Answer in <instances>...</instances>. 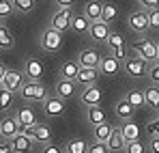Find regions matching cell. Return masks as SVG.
<instances>
[{"label": "cell", "mask_w": 159, "mask_h": 153, "mask_svg": "<svg viewBox=\"0 0 159 153\" xmlns=\"http://www.w3.org/2000/svg\"><path fill=\"white\" fill-rule=\"evenodd\" d=\"M22 97L26 99V102H43L50 93H48V88L39 82V80H28L22 84Z\"/></svg>", "instance_id": "cell-1"}, {"label": "cell", "mask_w": 159, "mask_h": 153, "mask_svg": "<svg viewBox=\"0 0 159 153\" xmlns=\"http://www.w3.org/2000/svg\"><path fill=\"white\" fill-rule=\"evenodd\" d=\"M123 67H125V71L131 78L148 76V60L142 58V56H138V54H135V56H129V54H127V58L123 60Z\"/></svg>", "instance_id": "cell-2"}, {"label": "cell", "mask_w": 159, "mask_h": 153, "mask_svg": "<svg viewBox=\"0 0 159 153\" xmlns=\"http://www.w3.org/2000/svg\"><path fill=\"white\" fill-rule=\"evenodd\" d=\"M41 48L45 52H58L62 48V32L54 28H45L41 32Z\"/></svg>", "instance_id": "cell-3"}, {"label": "cell", "mask_w": 159, "mask_h": 153, "mask_svg": "<svg viewBox=\"0 0 159 153\" xmlns=\"http://www.w3.org/2000/svg\"><path fill=\"white\" fill-rule=\"evenodd\" d=\"M106 43L110 45V50H112V56H114V58H118V60H125V58H127L129 52H127L125 39H123L120 32H110V37H107Z\"/></svg>", "instance_id": "cell-4"}, {"label": "cell", "mask_w": 159, "mask_h": 153, "mask_svg": "<svg viewBox=\"0 0 159 153\" xmlns=\"http://www.w3.org/2000/svg\"><path fill=\"white\" fill-rule=\"evenodd\" d=\"M71 22H73V13H71V9H58V11L52 15L50 28L58 30V32H65L67 28H71Z\"/></svg>", "instance_id": "cell-5"}, {"label": "cell", "mask_w": 159, "mask_h": 153, "mask_svg": "<svg viewBox=\"0 0 159 153\" xmlns=\"http://www.w3.org/2000/svg\"><path fill=\"white\" fill-rule=\"evenodd\" d=\"M22 131V123L17 121V117H4L2 121H0V136L2 138H7V140H11V138H15L17 134Z\"/></svg>", "instance_id": "cell-6"}, {"label": "cell", "mask_w": 159, "mask_h": 153, "mask_svg": "<svg viewBox=\"0 0 159 153\" xmlns=\"http://www.w3.org/2000/svg\"><path fill=\"white\" fill-rule=\"evenodd\" d=\"M131 50L138 54V56H142V58H146L148 63H153V60H157V43H153L151 39H146V41H138V43H133Z\"/></svg>", "instance_id": "cell-7"}, {"label": "cell", "mask_w": 159, "mask_h": 153, "mask_svg": "<svg viewBox=\"0 0 159 153\" xmlns=\"http://www.w3.org/2000/svg\"><path fill=\"white\" fill-rule=\"evenodd\" d=\"M41 103H43V112L50 114V117H60V114H65V99L58 97V95H48Z\"/></svg>", "instance_id": "cell-8"}, {"label": "cell", "mask_w": 159, "mask_h": 153, "mask_svg": "<svg viewBox=\"0 0 159 153\" xmlns=\"http://www.w3.org/2000/svg\"><path fill=\"white\" fill-rule=\"evenodd\" d=\"M24 71H20V69H7V74L2 78V86L4 88H9V91H20L22 88V84H24Z\"/></svg>", "instance_id": "cell-9"}, {"label": "cell", "mask_w": 159, "mask_h": 153, "mask_svg": "<svg viewBox=\"0 0 159 153\" xmlns=\"http://www.w3.org/2000/svg\"><path fill=\"white\" fill-rule=\"evenodd\" d=\"M32 147H34V140L30 136H26L24 131H20L15 138H11V149H13V153H30Z\"/></svg>", "instance_id": "cell-10"}, {"label": "cell", "mask_w": 159, "mask_h": 153, "mask_svg": "<svg viewBox=\"0 0 159 153\" xmlns=\"http://www.w3.org/2000/svg\"><path fill=\"white\" fill-rule=\"evenodd\" d=\"M101 97H103L101 88H99V86H95V84H88V86L82 91L80 102L84 103V106H97V103L101 102Z\"/></svg>", "instance_id": "cell-11"}, {"label": "cell", "mask_w": 159, "mask_h": 153, "mask_svg": "<svg viewBox=\"0 0 159 153\" xmlns=\"http://www.w3.org/2000/svg\"><path fill=\"white\" fill-rule=\"evenodd\" d=\"M75 93H78V82H75V80L62 78V80L56 84V95L62 97V99H71V97H75Z\"/></svg>", "instance_id": "cell-12"}, {"label": "cell", "mask_w": 159, "mask_h": 153, "mask_svg": "<svg viewBox=\"0 0 159 153\" xmlns=\"http://www.w3.org/2000/svg\"><path fill=\"white\" fill-rule=\"evenodd\" d=\"M88 35H90V39H95V41H107V37H110V26H107V22H103V20L90 22Z\"/></svg>", "instance_id": "cell-13"}, {"label": "cell", "mask_w": 159, "mask_h": 153, "mask_svg": "<svg viewBox=\"0 0 159 153\" xmlns=\"http://www.w3.org/2000/svg\"><path fill=\"white\" fill-rule=\"evenodd\" d=\"M24 74H26L30 80H39V78L45 74L43 60H39V58H28L26 65H24Z\"/></svg>", "instance_id": "cell-14"}, {"label": "cell", "mask_w": 159, "mask_h": 153, "mask_svg": "<svg viewBox=\"0 0 159 153\" xmlns=\"http://www.w3.org/2000/svg\"><path fill=\"white\" fill-rule=\"evenodd\" d=\"M97 69H99V74H103V76H116L118 69H120V60L114 58V56H103Z\"/></svg>", "instance_id": "cell-15"}, {"label": "cell", "mask_w": 159, "mask_h": 153, "mask_svg": "<svg viewBox=\"0 0 159 153\" xmlns=\"http://www.w3.org/2000/svg\"><path fill=\"white\" fill-rule=\"evenodd\" d=\"M129 26H131V30H135V32H146L151 28L148 26V13H144V11L131 13L129 15Z\"/></svg>", "instance_id": "cell-16"}, {"label": "cell", "mask_w": 159, "mask_h": 153, "mask_svg": "<svg viewBox=\"0 0 159 153\" xmlns=\"http://www.w3.org/2000/svg\"><path fill=\"white\" fill-rule=\"evenodd\" d=\"M97 76H99V69H95V67H80L78 76H75V82L82 84V86H88V84L97 82Z\"/></svg>", "instance_id": "cell-17"}, {"label": "cell", "mask_w": 159, "mask_h": 153, "mask_svg": "<svg viewBox=\"0 0 159 153\" xmlns=\"http://www.w3.org/2000/svg\"><path fill=\"white\" fill-rule=\"evenodd\" d=\"M78 63H80V67H95V69H97L99 63H101V56L97 54V50H90V48H88V50L80 52V60Z\"/></svg>", "instance_id": "cell-18"}, {"label": "cell", "mask_w": 159, "mask_h": 153, "mask_svg": "<svg viewBox=\"0 0 159 153\" xmlns=\"http://www.w3.org/2000/svg\"><path fill=\"white\" fill-rule=\"evenodd\" d=\"M125 145H127V140H125V136H123L120 127H114V129H112V134H110V138H107V147H110V151H125Z\"/></svg>", "instance_id": "cell-19"}, {"label": "cell", "mask_w": 159, "mask_h": 153, "mask_svg": "<svg viewBox=\"0 0 159 153\" xmlns=\"http://www.w3.org/2000/svg\"><path fill=\"white\" fill-rule=\"evenodd\" d=\"M101 13H103V2H99V0H90V2L84 4V15H86L90 22L101 20Z\"/></svg>", "instance_id": "cell-20"}, {"label": "cell", "mask_w": 159, "mask_h": 153, "mask_svg": "<svg viewBox=\"0 0 159 153\" xmlns=\"http://www.w3.org/2000/svg\"><path fill=\"white\" fill-rule=\"evenodd\" d=\"M32 140L34 142H41V145L50 142L52 140V127L45 125V123H37L34 125V134H32Z\"/></svg>", "instance_id": "cell-21"}, {"label": "cell", "mask_w": 159, "mask_h": 153, "mask_svg": "<svg viewBox=\"0 0 159 153\" xmlns=\"http://www.w3.org/2000/svg\"><path fill=\"white\" fill-rule=\"evenodd\" d=\"M15 117H17V121L22 123V127H26V125H37V114H34V110H32L30 106L20 108Z\"/></svg>", "instance_id": "cell-22"}, {"label": "cell", "mask_w": 159, "mask_h": 153, "mask_svg": "<svg viewBox=\"0 0 159 153\" xmlns=\"http://www.w3.org/2000/svg\"><path fill=\"white\" fill-rule=\"evenodd\" d=\"M120 131H123V136H125V140H127V142L140 138V125H135L131 119H129V121H125V123L120 125Z\"/></svg>", "instance_id": "cell-23"}, {"label": "cell", "mask_w": 159, "mask_h": 153, "mask_svg": "<svg viewBox=\"0 0 159 153\" xmlns=\"http://www.w3.org/2000/svg\"><path fill=\"white\" fill-rule=\"evenodd\" d=\"M88 121L93 123V125H99V123H103V121H107L106 117V110L103 108H99V103L97 106H88Z\"/></svg>", "instance_id": "cell-24"}, {"label": "cell", "mask_w": 159, "mask_h": 153, "mask_svg": "<svg viewBox=\"0 0 159 153\" xmlns=\"http://www.w3.org/2000/svg\"><path fill=\"white\" fill-rule=\"evenodd\" d=\"M144 102H146V106L151 110H157L159 112V88L157 86H148L144 91Z\"/></svg>", "instance_id": "cell-25"}, {"label": "cell", "mask_w": 159, "mask_h": 153, "mask_svg": "<svg viewBox=\"0 0 159 153\" xmlns=\"http://www.w3.org/2000/svg\"><path fill=\"white\" fill-rule=\"evenodd\" d=\"M112 125L103 121V123H99V125H95V131H93V138L95 140H99V142H107V138H110V134H112Z\"/></svg>", "instance_id": "cell-26"}, {"label": "cell", "mask_w": 159, "mask_h": 153, "mask_svg": "<svg viewBox=\"0 0 159 153\" xmlns=\"http://www.w3.org/2000/svg\"><path fill=\"white\" fill-rule=\"evenodd\" d=\"M78 71H80L78 60H67V63H62V67H60V76L67 78V80H75Z\"/></svg>", "instance_id": "cell-27"}, {"label": "cell", "mask_w": 159, "mask_h": 153, "mask_svg": "<svg viewBox=\"0 0 159 153\" xmlns=\"http://www.w3.org/2000/svg\"><path fill=\"white\" fill-rule=\"evenodd\" d=\"M116 117H118V119H123V121L133 119V106L127 102V99H120V102L116 103Z\"/></svg>", "instance_id": "cell-28"}, {"label": "cell", "mask_w": 159, "mask_h": 153, "mask_svg": "<svg viewBox=\"0 0 159 153\" xmlns=\"http://www.w3.org/2000/svg\"><path fill=\"white\" fill-rule=\"evenodd\" d=\"M88 145L82 140V138H71L65 142V153H86Z\"/></svg>", "instance_id": "cell-29"}, {"label": "cell", "mask_w": 159, "mask_h": 153, "mask_svg": "<svg viewBox=\"0 0 159 153\" xmlns=\"http://www.w3.org/2000/svg\"><path fill=\"white\" fill-rule=\"evenodd\" d=\"M15 45V37H13V32L7 28V26L0 24V48L2 50H9V48H13Z\"/></svg>", "instance_id": "cell-30"}, {"label": "cell", "mask_w": 159, "mask_h": 153, "mask_svg": "<svg viewBox=\"0 0 159 153\" xmlns=\"http://www.w3.org/2000/svg\"><path fill=\"white\" fill-rule=\"evenodd\" d=\"M127 102L133 106V110L135 108H144L146 102H144V91H138V88H131L129 93H127V97H125Z\"/></svg>", "instance_id": "cell-31"}, {"label": "cell", "mask_w": 159, "mask_h": 153, "mask_svg": "<svg viewBox=\"0 0 159 153\" xmlns=\"http://www.w3.org/2000/svg\"><path fill=\"white\" fill-rule=\"evenodd\" d=\"M71 28H73L78 35L88 32V28H90V20H88L86 15H75V17H73V22H71Z\"/></svg>", "instance_id": "cell-32"}, {"label": "cell", "mask_w": 159, "mask_h": 153, "mask_svg": "<svg viewBox=\"0 0 159 153\" xmlns=\"http://www.w3.org/2000/svg\"><path fill=\"white\" fill-rule=\"evenodd\" d=\"M11 2H13L15 11H20V13H30V11H34V7H37L34 0H11Z\"/></svg>", "instance_id": "cell-33"}, {"label": "cell", "mask_w": 159, "mask_h": 153, "mask_svg": "<svg viewBox=\"0 0 159 153\" xmlns=\"http://www.w3.org/2000/svg\"><path fill=\"white\" fill-rule=\"evenodd\" d=\"M13 102V91H9V88H0V110L4 112V110H9V106Z\"/></svg>", "instance_id": "cell-34"}, {"label": "cell", "mask_w": 159, "mask_h": 153, "mask_svg": "<svg viewBox=\"0 0 159 153\" xmlns=\"http://www.w3.org/2000/svg\"><path fill=\"white\" fill-rule=\"evenodd\" d=\"M116 15H118V9H116L114 4H106V2H103V13H101V20H103V22H112Z\"/></svg>", "instance_id": "cell-35"}, {"label": "cell", "mask_w": 159, "mask_h": 153, "mask_svg": "<svg viewBox=\"0 0 159 153\" xmlns=\"http://www.w3.org/2000/svg\"><path fill=\"white\" fill-rule=\"evenodd\" d=\"M125 153H146V147L140 142V138L138 140H129L125 145Z\"/></svg>", "instance_id": "cell-36"}, {"label": "cell", "mask_w": 159, "mask_h": 153, "mask_svg": "<svg viewBox=\"0 0 159 153\" xmlns=\"http://www.w3.org/2000/svg\"><path fill=\"white\" fill-rule=\"evenodd\" d=\"M13 11H15V7L11 0H0V20H7Z\"/></svg>", "instance_id": "cell-37"}, {"label": "cell", "mask_w": 159, "mask_h": 153, "mask_svg": "<svg viewBox=\"0 0 159 153\" xmlns=\"http://www.w3.org/2000/svg\"><path fill=\"white\" fill-rule=\"evenodd\" d=\"M86 153H112V151H110L107 142H99V140H95L93 145H88Z\"/></svg>", "instance_id": "cell-38"}, {"label": "cell", "mask_w": 159, "mask_h": 153, "mask_svg": "<svg viewBox=\"0 0 159 153\" xmlns=\"http://www.w3.org/2000/svg\"><path fill=\"white\" fill-rule=\"evenodd\" d=\"M41 153H65V147H60V145H56V142H45L43 145V149H41Z\"/></svg>", "instance_id": "cell-39"}, {"label": "cell", "mask_w": 159, "mask_h": 153, "mask_svg": "<svg viewBox=\"0 0 159 153\" xmlns=\"http://www.w3.org/2000/svg\"><path fill=\"white\" fill-rule=\"evenodd\" d=\"M148 26L151 28H159V9H148Z\"/></svg>", "instance_id": "cell-40"}, {"label": "cell", "mask_w": 159, "mask_h": 153, "mask_svg": "<svg viewBox=\"0 0 159 153\" xmlns=\"http://www.w3.org/2000/svg\"><path fill=\"white\" fill-rule=\"evenodd\" d=\"M148 78H151L155 84H159V63H157V65H153V67L148 69Z\"/></svg>", "instance_id": "cell-41"}, {"label": "cell", "mask_w": 159, "mask_h": 153, "mask_svg": "<svg viewBox=\"0 0 159 153\" xmlns=\"http://www.w3.org/2000/svg\"><path fill=\"white\" fill-rule=\"evenodd\" d=\"M148 131H151V136H159V114H157V119H153L148 123Z\"/></svg>", "instance_id": "cell-42"}, {"label": "cell", "mask_w": 159, "mask_h": 153, "mask_svg": "<svg viewBox=\"0 0 159 153\" xmlns=\"http://www.w3.org/2000/svg\"><path fill=\"white\" fill-rule=\"evenodd\" d=\"M148 149H151V153H159V136H153V138H151Z\"/></svg>", "instance_id": "cell-43"}, {"label": "cell", "mask_w": 159, "mask_h": 153, "mask_svg": "<svg viewBox=\"0 0 159 153\" xmlns=\"http://www.w3.org/2000/svg\"><path fill=\"white\" fill-rule=\"evenodd\" d=\"M78 0H56V4H60V9H71Z\"/></svg>", "instance_id": "cell-44"}, {"label": "cell", "mask_w": 159, "mask_h": 153, "mask_svg": "<svg viewBox=\"0 0 159 153\" xmlns=\"http://www.w3.org/2000/svg\"><path fill=\"white\" fill-rule=\"evenodd\" d=\"M140 4H144V7H148V9H155L159 4V0H140Z\"/></svg>", "instance_id": "cell-45"}, {"label": "cell", "mask_w": 159, "mask_h": 153, "mask_svg": "<svg viewBox=\"0 0 159 153\" xmlns=\"http://www.w3.org/2000/svg\"><path fill=\"white\" fill-rule=\"evenodd\" d=\"M0 153H13L11 142H0Z\"/></svg>", "instance_id": "cell-46"}, {"label": "cell", "mask_w": 159, "mask_h": 153, "mask_svg": "<svg viewBox=\"0 0 159 153\" xmlns=\"http://www.w3.org/2000/svg\"><path fill=\"white\" fill-rule=\"evenodd\" d=\"M4 74H7V67H4V65H0V82H2V78H4Z\"/></svg>", "instance_id": "cell-47"}, {"label": "cell", "mask_w": 159, "mask_h": 153, "mask_svg": "<svg viewBox=\"0 0 159 153\" xmlns=\"http://www.w3.org/2000/svg\"><path fill=\"white\" fill-rule=\"evenodd\" d=\"M157 63H159V43H157Z\"/></svg>", "instance_id": "cell-48"}, {"label": "cell", "mask_w": 159, "mask_h": 153, "mask_svg": "<svg viewBox=\"0 0 159 153\" xmlns=\"http://www.w3.org/2000/svg\"><path fill=\"white\" fill-rule=\"evenodd\" d=\"M0 138H2V136H0Z\"/></svg>", "instance_id": "cell-49"}]
</instances>
